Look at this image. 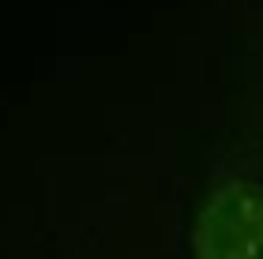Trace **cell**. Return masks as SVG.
I'll use <instances>...</instances> for the list:
<instances>
[{
  "label": "cell",
  "mask_w": 263,
  "mask_h": 259,
  "mask_svg": "<svg viewBox=\"0 0 263 259\" xmlns=\"http://www.w3.org/2000/svg\"><path fill=\"white\" fill-rule=\"evenodd\" d=\"M196 259H263V192L226 181L203 199L192 226Z\"/></svg>",
  "instance_id": "1"
}]
</instances>
